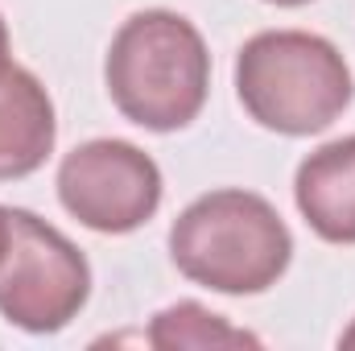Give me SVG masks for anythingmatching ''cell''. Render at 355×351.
Masks as SVG:
<instances>
[{
    "label": "cell",
    "mask_w": 355,
    "mask_h": 351,
    "mask_svg": "<svg viewBox=\"0 0 355 351\" xmlns=\"http://www.w3.org/2000/svg\"><path fill=\"white\" fill-rule=\"evenodd\" d=\"M103 79L124 120L149 132H178L207 103L211 54L194 21L170 8H145L116 29Z\"/></svg>",
    "instance_id": "6da1fadb"
},
{
    "label": "cell",
    "mask_w": 355,
    "mask_h": 351,
    "mask_svg": "<svg viewBox=\"0 0 355 351\" xmlns=\"http://www.w3.org/2000/svg\"><path fill=\"white\" fill-rule=\"evenodd\" d=\"M178 273L215 293H265L293 261V236L277 207L252 190H211L170 228Z\"/></svg>",
    "instance_id": "7a4b0ae2"
},
{
    "label": "cell",
    "mask_w": 355,
    "mask_h": 351,
    "mask_svg": "<svg viewBox=\"0 0 355 351\" xmlns=\"http://www.w3.org/2000/svg\"><path fill=\"white\" fill-rule=\"evenodd\" d=\"M236 95L268 132L314 137L352 108L355 79L339 46L322 33L265 29L236 54Z\"/></svg>",
    "instance_id": "3957f363"
},
{
    "label": "cell",
    "mask_w": 355,
    "mask_h": 351,
    "mask_svg": "<svg viewBox=\"0 0 355 351\" xmlns=\"http://www.w3.org/2000/svg\"><path fill=\"white\" fill-rule=\"evenodd\" d=\"M12 240L0 261V314L29 331L54 335L79 318L91 298L87 257L46 219L25 207H8Z\"/></svg>",
    "instance_id": "277c9868"
},
{
    "label": "cell",
    "mask_w": 355,
    "mask_h": 351,
    "mask_svg": "<svg viewBox=\"0 0 355 351\" xmlns=\"http://www.w3.org/2000/svg\"><path fill=\"white\" fill-rule=\"evenodd\" d=\"M157 162L120 137H99L71 149L58 166V203L99 236H128L162 207Z\"/></svg>",
    "instance_id": "5b68a950"
},
{
    "label": "cell",
    "mask_w": 355,
    "mask_h": 351,
    "mask_svg": "<svg viewBox=\"0 0 355 351\" xmlns=\"http://www.w3.org/2000/svg\"><path fill=\"white\" fill-rule=\"evenodd\" d=\"M58 141L54 99L25 67H8L0 79V182L25 178L46 166Z\"/></svg>",
    "instance_id": "8992f818"
},
{
    "label": "cell",
    "mask_w": 355,
    "mask_h": 351,
    "mask_svg": "<svg viewBox=\"0 0 355 351\" xmlns=\"http://www.w3.org/2000/svg\"><path fill=\"white\" fill-rule=\"evenodd\" d=\"M293 203L314 236L355 244V132L314 149L293 178Z\"/></svg>",
    "instance_id": "52a82bcc"
},
{
    "label": "cell",
    "mask_w": 355,
    "mask_h": 351,
    "mask_svg": "<svg viewBox=\"0 0 355 351\" xmlns=\"http://www.w3.org/2000/svg\"><path fill=\"white\" fill-rule=\"evenodd\" d=\"M149 348L178 351V348H261L257 335L232 327L223 314H211L198 302H178L162 310L149 327Z\"/></svg>",
    "instance_id": "ba28073f"
},
{
    "label": "cell",
    "mask_w": 355,
    "mask_h": 351,
    "mask_svg": "<svg viewBox=\"0 0 355 351\" xmlns=\"http://www.w3.org/2000/svg\"><path fill=\"white\" fill-rule=\"evenodd\" d=\"M8 240H12V215H8V207H0V261L8 252Z\"/></svg>",
    "instance_id": "9c48e42d"
},
{
    "label": "cell",
    "mask_w": 355,
    "mask_h": 351,
    "mask_svg": "<svg viewBox=\"0 0 355 351\" xmlns=\"http://www.w3.org/2000/svg\"><path fill=\"white\" fill-rule=\"evenodd\" d=\"M8 50H12V46H8V25H4V17H0V79H4V71L12 67V58H8Z\"/></svg>",
    "instance_id": "30bf717a"
},
{
    "label": "cell",
    "mask_w": 355,
    "mask_h": 351,
    "mask_svg": "<svg viewBox=\"0 0 355 351\" xmlns=\"http://www.w3.org/2000/svg\"><path fill=\"white\" fill-rule=\"evenodd\" d=\"M339 348H355V323L343 331V339H339Z\"/></svg>",
    "instance_id": "8fae6325"
},
{
    "label": "cell",
    "mask_w": 355,
    "mask_h": 351,
    "mask_svg": "<svg viewBox=\"0 0 355 351\" xmlns=\"http://www.w3.org/2000/svg\"><path fill=\"white\" fill-rule=\"evenodd\" d=\"M268 4H277V8H302V4H310V0H268Z\"/></svg>",
    "instance_id": "7c38bea8"
}]
</instances>
